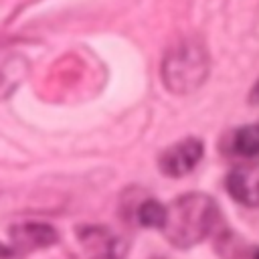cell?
<instances>
[{
  "instance_id": "obj_7",
  "label": "cell",
  "mask_w": 259,
  "mask_h": 259,
  "mask_svg": "<svg viewBox=\"0 0 259 259\" xmlns=\"http://www.w3.org/2000/svg\"><path fill=\"white\" fill-rule=\"evenodd\" d=\"M233 150L245 158H259V123L239 127L233 136Z\"/></svg>"
},
{
  "instance_id": "obj_2",
  "label": "cell",
  "mask_w": 259,
  "mask_h": 259,
  "mask_svg": "<svg viewBox=\"0 0 259 259\" xmlns=\"http://www.w3.org/2000/svg\"><path fill=\"white\" fill-rule=\"evenodd\" d=\"M210 59L206 47L198 38H182L172 45L162 59V81L174 95L196 91L208 77Z\"/></svg>"
},
{
  "instance_id": "obj_11",
  "label": "cell",
  "mask_w": 259,
  "mask_h": 259,
  "mask_svg": "<svg viewBox=\"0 0 259 259\" xmlns=\"http://www.w3.org/2000/svg\"><path fill=\"white\" fill-rule=\"evenodd\" d=\"M253 259H259V249L255 251V255H253Z\"/></svg>"
},
{
  "instance_id": "obj_3",
  "label": "cell",
  "mask_w": 259,
  "mask_h": 259,
  "mask_svg": "<svg viewBox=\"0 0 259 259\" xmlns=\"http://www.w3.org/2000/svg\"><path fill=\"white\" fill-rule=\"evenodd\" d=\"M204 148L202 142L196 138H186L180 140L176 144H172L168 150H164V154L160 156V170L166 176L172 178H180L184 174H188L202 158Z\"/></svg>"
},
{
  "instance_id": "obj_5",
  "label": "cell",
  "mask_w": 259,
  "mask_h": 259,
  "mask_svg": "<svg viewBox=\"0 0 259 259\" xmlns=\"http://www.w3.org/2000/svg\"><path fill=\"white\" fill-rule=\"evenodd\" d=\"M231 196L245 206H259V168H237L227 176Z\"/></svg>"
},
{
  "instance_id": "obj_8",
  "label": "cell",
  "mask_w": 259,
  "mask_h": 259,
  "mask_svg": "<svg viewBox=\"0 0 259 259\" xmlns=\"http://www.w3.org/2000/svg\"><path fill=\"white\" fill-rule=\"evenodd\" d=\"M138 221L142 227L150 229H162L166 223V206H162L158 200H146L138 208Z\"/></svg>"
},
{
  "instance_id": "obj_10",
  "label": "cell",
  "mask_w": 259,
  "mask_h": 259,
  "mask_svg": "<svg viewBox=\"0 0 259 259\" xmlns=\"http://www.w3.org/2000/svg\"><path fill=\"white\" fill-rule=\"evenodd\" d=\"M10 255H12V249L0 243V259H6V257H10Z\"/></svg>"
},
{
  "instance_id": "obj_9",
  "label": "cell",
  "mask_w": 259,
  "mask_h": 259,
  "mask_svg": "<svg viewBox=\"0 0 259 259\" xmlns=\"http://www.w3.org/2000/svg\"><path fill=\"white\" fill-rule=\"evenodd\" d=\"M249 101H251V103H259V81H257L255 87L251 89V93H249Z\"/></svg>"
},
{
  "instance_id": "obj_6",
  "label": "cell",
  "mask_w": 259,
  "mask_h": 259,
  "mask_svg": "<svg viewBox=\"0 0 259 259\" xmlns=\"http://www.w3.org/2000/svg\"><path fill=\"white\" fill-rule=\"evenodd\" d=\"M28 73V61L14 51H0V99H6Z\"/></svg>"
},
{
  "instance_id": "obj_1",
  "label": "cell",
  "mask_w": 259,
  "mask_h": 259,
  "mask_svg": "<svg viewBox=\"0 0 259 259\" xmlns=\"http://www.w3.org/2000/svg\"><path fill=\"white\" fill-rule=\"evenodd\" d=\"M219 221L217 202L200 192H190L176 198L166 208V223L162 227L166 239L180 249L192 247L206 239Z\"/></svg>"
},
{
  "instance_id": "obj_4",
  "label": "cell",
  "mask_w": 259,
  "mask_h": 259,
  "mask_svg": "<svg viewBox=\"0 0 259 259\" xmlns=\"http://www.w3.org/2000/svg\"><path fill=\"white\" fill-rule=\"evenodd\" d=\"M10 239L16 251H36L51 247L59 241L57 231L45 223H24L10 229Z\"/></svg>"
}]
</instances>
